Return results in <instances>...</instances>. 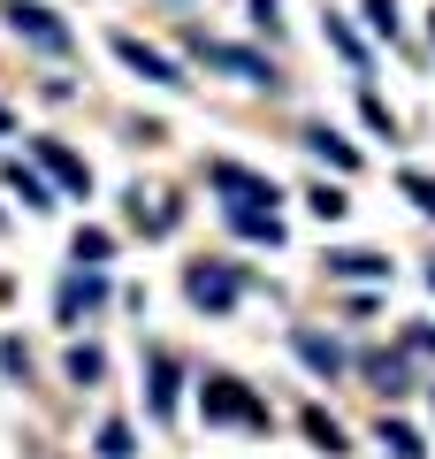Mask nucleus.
<instances>
[{"instance_id": "obj_21", "label": "nucleus", "mask_w": 435, "mask_h": 459, "mask_svg": "<svg viewBox=\"0 0 435 459\" xmlns=\"http://www.w3.org/2000/svg\"><path fill=\"white\" fill-rule=\"evenodd\" d=\"M374 383H382V391H405V360H397V352H382V360H374Z\"/></svg>"}, {"instance_id": "obj_11", "label": "nucleus", "mask_w": 435, "mask_h": 459, "mask_svg": "<svg viewBox=\"0 0 435 459\" xmlns=\"http://www.w3.org/2000/svg\"><path fill=\"white\" fill-rule=\"evenodd\" d=\"M328 276H359V283H374V276H389V261H382V253H328Z\"/></svg>"}, {"instance_id": "obj_6", "label": "nucleus", "mask_w": 435, "mask_h": 459, "mask_svg": "<svg viewBox=\"0 0 435 459\" xmlns=\"http://www.w3.org/2000/svg\"><path fill=\"white\" fill-rule=\"evenodd\" d=\"M115 54H123V62L138 69L145 84H183V69L168 62V54H153V47H145V39H130V31H115Z\"/></svg>"}, {"instance_id": "obj_15", "label": "nucleus", "mask_w": 435, "mask_h": 459, "mask_svg": "<svg viewBox=\"0 0 435 459\" xmlns=\"http://www.w3.org/2000/svg\"><path fill=\"white\" fill-rule=\"evenodd\" d=\"M69 253H77V268H99L115 253V238H107V230H77V246H69Z\"/></svg>"}, {"instance_id": "obj_10", "label": "nucleus", "mask_w": 435, "mask_h": 459, "mask_svg": "<svg viewBox=\"0 0 435 459\" xmlns=\"http://www.w3.org/2000/svg\"><path fill=\"white\" fill-rule=\"evenodd\" d=\"M306 146H313V153H321V161H328V169H344V177H352V169H359V153H352V146H344V138H337V131H328V123H313V131H306Z\"/></svg>"}, {"instance_id": "obj_9", "label": "nucleus", "mask_w": 435, "mask_h": 459, "mask_svg": "<svg viewBox=\"0 0 435 459\" xmlns=\"http://www.w3.org/2000/svg\"><path fill=\"white\" fill-rule=\"evenodd\" d=\"M99 299H107V283H99L92 268H84V276H69V283H62V322H77V314L99 307Z\"/></svg>"}, {"instance_id": "obj_4", "label": "nucleus", "mask_w": 435, "mask_h": 459, "mask_svg": "<svg viewBox=\"0 0 435 459\" xmlns=\"http://www.w3.org/2000/svg\"><path fill=\"white\" fill-rule=\"evenodd\" d=\"M237 291H244V283L229 276V268H192V276H183V299H192L199 314H229V307H237Z\"/></svg>"}, {"instance_id": "obj_5", "label": "nucleus", "mask_w": 435, "mask_h": 459, "mask_svg": "<svg viewBox=\"0 0 435 459\" xmlns=\"http://www.w3.org/2000/svg\"><path fill=\"white\" fill-rule=\"evenodd\" d=\"M199 62H207V69H229V77H244V84H275L268 54H244V47H222V39H199Z\"/></svg>"}, {"instance_id": "obj_25", "label": "nucleus", "mask_w": 435, "mask_h": 459, "mask_svg": "<svg viewBox=\"0 0 435 459\" xmlns=\"http://www.w3.org/2000/svg\"><path fill=\"white\" fill-rule=\"evenodd\" d=\"M413 352H435V329H413Z\"/></svg>"}, {"instance_id": "obj_2", "label": "nucleus", "mask_w": 435, "mask_h": 459, "mask_svg": "<svg viewBox=\"0 0 435 459\" xmlns=\"http://www.w3.org/2000/svg\"><path fill=\"white\" fill-rule=\"evenodd\" d=\"M0 16H8V31H16V39H31L38 54H69V31L54 23L47 0H0Z\"/></svg>"}, {"instance_id": "obj_19", "label": "nucleus", "mask_w": 435, "mask_h": 459, "mask_svg": "<svg viewBox=\"0 0 435 459\" xmlns=\"http://www.w3.org/2000/svg\"><path fill=\"white\" fill-rule=\"evenodd\" d=\"M382 444H389L397 459H420V452H428V444H420V437H413L405 421H382Z\"/></svg>"}, {"instance_id": "obj_1", "label": "nucleus", "mask_w": 435, "mask_h": 459, "mask_svg": "<svg viewBox=\"0 0 435 459\" xmlns=\"http://www.w3.org/2000/svg\"><path fill=\"white\" fill-rule=\"evenodd\" d=\"M207 184L229 199V214H275V199H283L268 177H252V169H237V161H207Z\"/></svg>"}, {"instance_id": "obj_13", "label": "nucleus", "mask_w": 435, "mask_h": 459, "mask_svg": "<svg viewBox=\"0 0 435 459\" xmlns=\"http://www.w3.org/2000/svg\"><path fill=\"white\" fill-rule=\"evenodd\" d=\"M229 230L252 238V246H283V222H275V214H229Z\"/></svg>"}, {"instance_id": "obj_18", "label": "nucleus", "mask_w": 435, "mask_h": 459, "mask_svg": "<svg viewBox=\"0 0 435 459\" xmlns=\"http://www.w3.org/2000/svg\"><path fill=\"white\" fill-rule=\"evenodd\" d=\"M138 444H130V421H107L99 429V459H130Z\"/></svg>"}, {"instance_id": "obj_7", "label": "nucleus", "mask_w": 435, "mask_h": 459, "mask_svg": "<svg viewBox=\"0 0 435 459\" xmlns=\"http://www.w3.org/2000/svg\"><path fill=\"white\" fill-rule=\"evenodd\" d=\"M38 161H47V169H54V184H62V192H77V199H84V192H92V169H84V161H77V153H69V146H62V138H38Z\"/></svg>"}, {"instance_id": "obj_23", "label": "nucleus", "mask_w": 435, "mask_h": 459, "mask_svg": "<svg viewBox=\"0 0 435 459\" xmlns=\"http://www.w3.org/2000/svg\"><path fill=\"white\" fill-rule=\"evenodd\" d=\"M306 207H313V214H321V222H337V214H344V192H328V184H321V192H313V199H306Z\"/></svg>"}, {"instance_id": "obj_22", "label": "nucleus", "mask_w": 435, "mask_h": 459, "mask_svg": "<svg viewBox=\"0 0 435 459\" xmlns=\"http://www.w3.org/2000/svg\"><path fill=\"white\" fill-rule=\"evenodd\" d=\"M367 23H374L382 39H397V8H389V0H367Z\"/></svg>"}, {"instance_id": "obj_17", "label": "nucleus", "mask_w": 435, "mask_h": 459, "mask_svg": "<svg viewBox=\"0 0 435 459\" xmlns=\"http://www.w3.org/2000/svg\"><path fill=\"white\" fill-rule=\"evenodd\" d=\"M107 376V360H99L92 344H77V352H69V383H99Z\"/></svg>"}, {"instance_id": "obj_20", "label": "nucleus", "mask_w": 435, "mask_h": 459, "mask_svg": "<svg viewBox=\"0 0 435 459\" xmlns=\"http://www.w3.org/2000/svg\"><path fill=\"white\" fill-rule=\"evenodd\" d=\"M397 184H405V199H413L420 214H435V177H420V169H405Z\"/></svg>"}, {"instance_id": "obj_26", "label": "nucleus", "mask_w": 435, "mask_h": 459, "mask_svg": "<svg viewBox=\"0 0 435 459\" xmlns=\"http://www.w3.org/2000/svg\"><path fill=\"white\" fill-rule=\"evenodd\" d=\"M0 138H8V108H0Z\"/></svg>"}, {"instance_id": "obj_3", "label": "nucleus", "mask_w": 435, "mask_h": 459, "mask_svg": "<svg viewBox=\"0 0 435 459\" xmlns=\"http://www.w3.org/2000/svg\"><path fill=\"white\" fill-rule=\"evenodd\" d=\"M207 421H237V429H268V406H260L244 383H229V376H207Z\"/></svg>"}, {"instance_id": "obj_12", "label": "nucleus", "mask_w": 435, "mask_h": 459, "mask_svg": "<svg viewBox=\"0 0 435 459\" xmlns=\"http://www.w3.org/2000/svg\"><path fill=\"white\" fill-rule=\"evenodd\" d=\"M153 413H176V360H168V352H153Z\"/></svg>"}, {"instance_id": "obj_24", "label": "nucleus", "mask_w": 435, "mask_h": 459, "mask_svg": "<svg viewBox=\"0 0 435 459\" xmlns=\"http://www.w3.org/2000/svg\"><path fill=\"white\" fill-rule=\"evenodd\" d=\"M275 16H283L275 0H252V23H260V31H275Z\"/></svg>"}, {"instance_id": "obj_8", "label": "nucleus", "mask_w": 435, "mask_h": 459, "mask_svg": "<svg viewBox=\"0 0 435 459\" xmlns=\"http://www.w3.org/2000/svg\"><path fill=\"white\" fill-rule=\"evenodd\" d=\"M290 344H298V360H306L313 376H337L344 368V344H328L321 329H290Z\"/></svg>"}, {"instance_id": "obj_27", "label": "nucleus", "mask_w": 435, "mask_h": 459, "mask_svg": "<svg viewBox=\"0 0 435 459\" xmlns=\"http://www.w3.org/2000/svg\"><path fill=\"white\" fill-rule=\"evenodd\" d=\"M428 283H435V268H428Z\"/></svg>"}, {"instance_id": "obj_14", "label": "nucleus", "mask_w": 435, "mask_h": 459, "mask_svg": "<svg viewBox=\"0 0 435 459\" xmlns=\"http://www.w3.org/2000/svg\"><path fill=\"white\" fill-rule=\"evenodd\" d=\"M0 177H8V192H23V207H54V199H47V184H38V169L8 161V169H0Z\"/></svg>"}, {"instance_id": "obj_16", "label": "nucleus", "mask_w": 435, "mask_h": 459, "mask_svg": "<svg viewBox=\"0 0 435 459\" xmlns=\"http://www.w3.org/2000/svg\"><path fill=\"white\" fill-rule=\"evenodd\" d=\"M306 437H313V444H321V452H344V429H337V421H328V413H321V406H306Z\"/></svg>"}]
</instances>
